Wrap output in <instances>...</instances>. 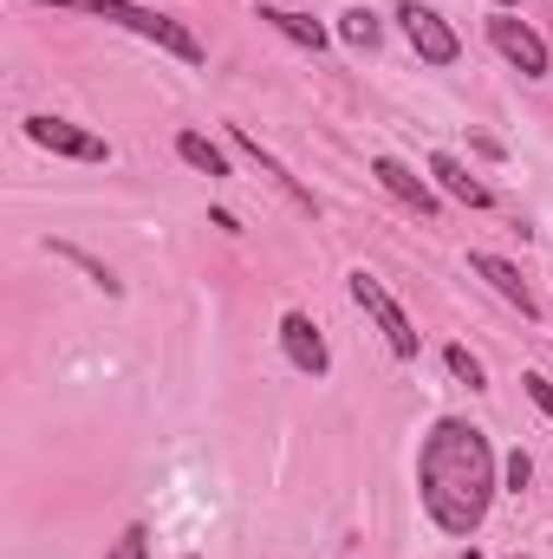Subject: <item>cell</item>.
<instances>
[{
	"label": "cell",
	"instance_id": "cell-1",
	"mask_svg": "<svg viewBox=\"0 0 553 559\" xmlns=\"http://www.w3.org/2000/svg\"><path fill=\"white\" fill-rule=\"evenodd\" d=\"M416 481H423V508L443 534H475L482 514H489V495H495V449L475 423L443 417L423 436V455H416Z\"/></svg>",
	"mask_w": 553,
	"mask_h": 559
},
{
	"label": "cell",
	"instance_id": "cell-2",
	"mask_svg": "<svg viewBox=\"0 0 553 559\" xmlns=\"http://www.w3.org/2000/svg\"><path fill=\"white\" fill-rule=\"evenodd\" d=\"M39 7H72V13H98V20H118V26H131L143 39H156V46H169L176 59H202V39L183 26V20H169V13H150V7H131V0H39Z\"/></svg>",
	"mask_w": 553,
	"mask_h": 559
},
{
	"label": "cell",
	"instance_id": "cell-3",
	"mask_svg": "<svg viewBox=\"0 0 553 559\" xmlns=\"http://www.w3.org/2000/svg\"><path fill=\"white\" fill-rule=\"evenodd\" d=\"M352 299L378 319V332L391 338V352H398V358H416V325L404 319V306L378 286V274H365V267H358V274H352Z\"/></svg>",
	"mask_w": 553,
	"mask_h": 559
},
{
	"label": "cell",
	"instance_id": "cell-4",
	"mask_svg": "<svg viewBox=\"0 0 553 559\" xmlns=\"http://www.w3.org/2000/svg\"><path fill=\"white\" fill-rule=\"evenodd\" d=\"M26 138L39 143V150H52V156H79V163H111V143L92 138V131H79L72 118H26Z\"/></svg>",
	"mask_w": 553,
	"mask_h": 559
},
{
	"label": "cell",
	"instance_id": "cell-5",
	"mask_svg": "<svg viewBox=\"0 0 553 559\" xmlns=\"http://www.w3.org/2000/svg\"><path fill=\"white\" fill-rule=\"evenodd\" d=\"M489 39L502 46V59H515L528 79H541L548 72V46H541V33L528 26V20H515V13H489Z\"/></svg>",
	"mask_w": 553,
	"mask_h": 559
},
{
	"label": "cell",
	"instance_id": "cell-6",
	"mask_svg": "<svg viewBox=\"0 0 553 559\" xmlns=\"http://www.w3.org/2000/svg\"><path fill=\"white\" fill-rule=\"evenodd\" d=\"M398 20H404V33H411L416 59H430V66H456V52H462V39L430 13V7H416V0H404L398 7Z\"/></svg>",
	"mask_w": 553,
	"mask_h": 559
},
{
	"label": "cell",
	"instance_id": "cell-7",
	"mask_svg": "<svg viewBox=\"0 0 553 559\" xmlns=\"http://www.w3.org/2000/svg\"><path fill=\"white\" fill-rule=\"evenodd\" d=\"M280 345H286V358H293L306 378H326L332 352H326V338H319V325H313L306 312H286V319H280Z\"/></svg>",
	"mask_w": 553,
	"mask_h": 559
},
{
	"label": "cell",
	"instance_id": "cell-8",
	"mask_svg": "<svg viewBox=\"0 0 553 559\" xmlns=\"http://www.w3.org/2000/svg\"><path fill=\"white\" fill-rule=\"evenodd\" d=\"M469 274H482L495 293H502V299H508V306H521V319H541V299L528 293V280L515 274L502 254H469Z\"/></svg>",
	"mask_w": 553,
	"mask_h": 559
},
{
	"label": "cell",
	"instance_id": "cell-9",
	"mask_svg": "<svg viewBox=\"0 0 553 559\" xmlns=\"http://www.w3.org/2000/svg\"><path fill=\"white\" fill-rule=\"evenodd\" d=\"M372 176H378V182H385L398 202H411L416 215H436V195H430V182H423L416 169H404L398 156H378V163H372Z\"/></svg>",
	"mask_w": 553,
	"mask_h": 559
},
{
	"label": "cell",
	"instance_id": "cell-10",
	"mask_svg": "<svg viewBox=\"0 0 553 559\" xmlns=\"http://www.w3.org/2000/svg\"><path fill=\"white\" fill-rule=\"evenodd\" d=\"M430 176H436V182H443L456 202H469V209H489V189H482V182H475V176H469L456 156H443V150H436V156H430Z\"/></svg>",
	"mask_w": 553,
	"mask_h": 559
},
{
	"label": "cell",
	"instance_id": "cell-11",
	"mask_svg": "<svg viewBox=\"0 0 553 559\" xmlns=\"http://www.w3.org/2000/svg\"><path fill=\"white\" fill-rule=\"evenodd\" d=\"M235 143H242V150H248V156L261 163V176H274V182H280V189H286V195H293V202H299V209H306V215H319V202H313V189H299V182H293V176H286V169H280V163H274V156L261 150V138H248V131L235 124Z\"/></svg>",
	"mask_w": 553,
	"mask_h": 559
},
{
	"label": "cell",
	"instance_id": "cell-12",
	"mask_svg": "<svg viewBox=\"0 0 553 559\" xmlns=\"http://www.w3.org/2000/svg\"><path fill=\"white\" fill-rule=\"evenodd\" d=\"M261 20H268L274 33H286L293 46H306V52H319V46H326V26H319V20H306V13H286V7H261Z\"/></svg>",
	"mask_w": 553,
	"mask_h": 559
},
{
	"label": "cell",
	"instance_id": "cell-13",
	"mask_svg": "<svg viewBox=\"0 0 553 559\" xmlns=\"http://www.w3.org/2000/svg\"><path fill=\"white\" fill-rule=\"evenodd\" d=\"M176 156H183L189 169H202V176H228V156L202 138V131H183V138H176Z\"/></svg>",
	"mask_w": 553,
	"mask_h": 559
},
{
	"label": "cell",
	"instance_id": "cell-14",
	"mask_svg": "<svg viewBox=\"0 0 553 559\" xmlns=\"http://www.w3.org/2000/svg\"><path fill=\"white\" fill-rule=\"evenodd\" d=\"M339 33H345V39H352V46H378V20H372V13H365V7H352V13H345V26H339Z\"/></svg>",
	"mask_w": 553,
	"mask_h": 559
},
{
	"label": "cell",
	"instance_id": "cell-15",
	"mask_svg": "<svg viewBox=\"0 0 553 559\" xmlns=\"http://www.w3.org/2000/svg\"><path fill=\"white\" fill-rule=\"evenodd\" d=\"M443 358H449V371H456V378H462V384H469V391H482V365H475V358H469V352H462V345H449V352H443Z\"/></svg>",
	"mask_w": 553,
	"mask_h": 559
},
{
	"label": "cell",
	"instance_id": "cell-16",
	"mask_svg": "<svg viewBox=\"0 0 553 559\" xmlns=\"http://www.w3.org/2000/svg\"><path fill=\"white\" fill-rule=\"evenodd\" d=\"M143 554H150V534H143V527H125L118 547H111V559H143Z\"/></svg>",
	"mask_w": 553,
	"mask_h": 559
},
{
	"label": "cell",
	"instance_id": "cell-17",
	"mask_svg": "<svg viewBox=\"0 0 553 559\" xmlns=\"http://www.w3.org/2000/svg\"><path fill=\"white\" fill-rule=\"evenodd\" d=\"M528 475H534V462H528V449H515V455H508V488L521 495V488H528Z\"/></svg>",
	"mask_w": 553,
	"mask_h": 559
},
{
	"label": "cell",
	"instance_id": "cell-18",
	"mask_svg": "<svg viewBox=\"0 0 553 559\" xmlns=\"http://www.w3.org/2000/svg\"><path fill=\"white\" fill-rule=\"evenodd\" d=\"M521 384H528V397H534V404H541V411L553 417V384H548V378H541V371H528Z\"/></svg>",
	"mask_w": 553,
	"mask_h": 559
}]
</instances>
